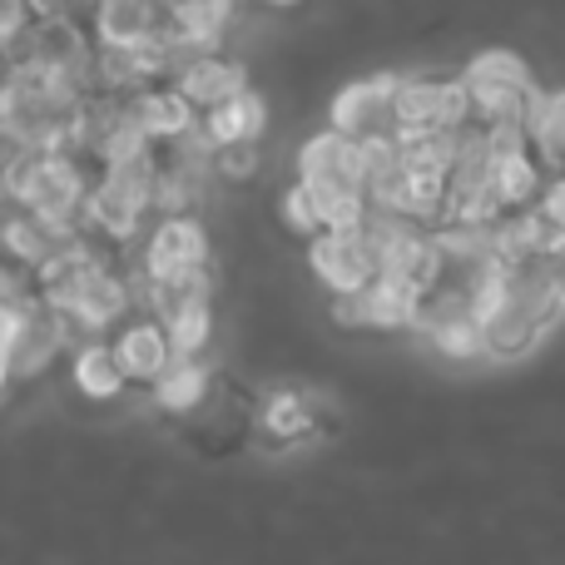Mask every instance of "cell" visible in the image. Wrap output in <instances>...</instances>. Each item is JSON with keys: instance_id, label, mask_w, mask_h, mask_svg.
Returning <instances> with one entry per match:
<instances>
[{"instance_id": "cell-32", "label": "cell", "mask_w": 565, "mask_h": 565, "mask_svg": "<svg viewBox=\"0 0 565 565\" xmlns=\"http://www.w3.org/2000/svg\"><path fill=\"white\" fill-rule=\"evenodd\" d=\"M0 302H25V282L6 258H0Z\"/></svg>"}, {"instance_id": "cell-2", "label": "cell", "mask_w": 565, "mask_h": 565, "mask_svg": "<svg viewBox=\"0 0 565 565\" xmlns=\"http://www.w3.org/2000/svg\"><path fill=\"white\" fill-rule=\"evenodd\" d=\"M0 194L15 199L25 214L45 218L50 228L75 238V224L89 199V179L65 149L20 145V149H10V159L0 164Z\"/></svg>"}, {"instance_id": "cell-31", "label": "cell", "mask_w": 565, "mask_h": 565, "mask_svg": "<svg viewBox=\"0 0 565 565\" xmlns=\"http://www.w3.org/2000/svg\"><path fill=\"white\" fill-rule=\"evenodd\" d=\"M268 427H278V431H298L302 427V407L292 397H282L274 412H268Z\"/></svg>"}, {"instance_id": "cell-5", "label": "cell", "mask_w": 565, "mask_h": 565, "mask_svg": "<svg viewBox=\"0 0 565 565\" xmlns=\"http://www.w3.org/2000/svg\"><path fill=\"white\" fill-rule=\"evenodd\" d=\"M154 179H159V159L139 154L125 164H105L99 184H89L85 199V224L99 228L105 238L125 244L145 228V214L154 209Z\"/></svg>"}, {"instance_id": "cell-16", "label": "cell", "mask_w": 565, "mask_h": 565, "mask_svg": "<svg viewBox=\"0 0 565 565\" xmlns=\"http://www.w3.org/2000/svg\"><path fill=\"white\" fill-rule=\"evenodd\" d=\"M268 129V105L258 89H238L234 99L204 109L199 119V135L209 139V149H228V145H258Z\"/></svg>"}, {"instance_id": "cell-10", "label": "cell", "mask_w": 565, "mask_h": 565, "mask_svg": "<svg viewBox=\"0 0 565 565\" xmlns=\"http://www.w3.org/2000/svg\"><path fill=\"white\" fill-rule=\"evenodd\" d=\"M422 282L412 278H387L377 274L362 292L338 298V318L352 328H377V332H397V328H417V308H422Z\"/></svg>"}, {"instance_id": "cell-4", "label": "cell", "mask_w": 565, "mask_h": 565, "mask_svg": "<svg viewBox=\"0 0 565 565\" xmlns=\"http://www.w3.org/2000/svg\"><path fill=\"white\" fill-rule=\"evenodd\" d=\"M457 79H461V95H467V125L531 135V119L541 109V89L521 55H511V50H481Z\"/></svg>"}, {"instance_id": "cell-6", "label": "cell", "mask_w": 565, "mask_h": 565, "mask_svg": "<svg viewBox=\"0 0 565 565\" xmlns=\"http://www.w3.org/2000/svg\"><path fill=\"white\" fill-rule=\"evenodd\" d=\"M467 129V95L461 79L437 75H402L392 95V135L397 139H431Z\"/></svg>"}, {"instance_id": "cell-19", "label": "cell", "mask_w": 565, "mask_h": 565, "mask_svg": "<svg viewBox=\"0 0 565 565\" xmlns=\"http://www.w3.org/2000/svg\"><path fill=\"white\" fill-rule=\"evenodd\" d=\"M95 268H99V258L89 254L79 238H65V244H60L55 254L35 268V298L45 302V308H55V312H65L70 318V302H75L79 282L95 274Z\"/></svg>"}, {"instance_id": "cell-17", "label": "cell", "mask_w": 565, "mask_h": 565, "mask_svg": "<svg viewBox=\"0 0 565 565\" xmlns=\"http://www.w3.org/2000/svg\"><path fill=\"white\" fill-rule=\"evenodd\" d=\"M129 302H135L129 282L119 278L115 268L99 264L95 274L79 282L75 302H70V322H75V328H85V332H105V328H115V322H125Z\"/></svg>"}, {"instance_id": "cell-21", "label": "cell", "mask_w": 565, "mask_h": 565, "mask_svg": "<svg viewBox=\"0 0 565 565\" xmlns=\"http://www.w3.org/2000/svg\"><path fill=\"white\" fill-rule=\"evenodd\" d=\"M65 238L70 234H60V228H50L45 218H35V214H25V209H20L15 218H6V224H0V254H6V264L40 268L60 244H65Z\"/></svg>"}, {"instance_id": "cell-20", "label": "cell", "mask_w": 565, "mask_h": 565, "mask_svg": "<svg viewBox=\"0 0 565 565\" xmlns=\"http://www.w3.org/2000/svg\"><path fill=\"white\" fill-rule=\"evenodd\" d=\"M164 20L189 50H218L234 25V0H164Z\"/></svg>"}, {"instance_id": "cell-30", "label": "cell", "mask_w": 565, "mask_h": 565, "mask_svg": "<svg viewBox=\"0 0 565 565\" xmlns=\"http://www.w3.org/2000/svg\"><path fill=\"white\" fill-rule=\"evenodd\" d=\"M541 264H546L551 282H556V288L565 292V228H556V234H551V244H546V258H541Z\"/></svg>"}, {"instance_id": "cell-34", "label": "cell", "mask_w": 565, "mask_h": 565, "mask_svg": "<svg viewBox=\"0 0 565 565\" xmlns=\"http://www.w3.org/2000/svg\"><path fill=\"white\" fill-rule=\"evenodd\" d=\"M264 6H302V0H264Z\"/></svg>"}, {"instance_id": "cell-26", "label": "cell", "mask_w": 565, "mask_h": 565, "mask_svg": "<svg viewBox=\"0 0 565 565\" xmlns=\"http://www.w3.org/2000/svg\"><path fill=\"white\" fill-rule=\"evenodd\" d=\"M278 214H282V224H288L298 238L322 234V218H318V209H312V199H308V189H302V184H288V189H282Z\"/></svg>"}, {"instance_id": "cell-7", "label": "cell", "mask_w": 565, "mask_h": 565, "mask_svg": "<svg viewBox=\"0 0 565 565\" xmlns=\"http://www.w3.org/2000/svg\"><path fill=\"white\" fill-rule=\"evenodd\" d=\"M308 268L332 298H352L377 278V254H372L367 228H322L308 238Z\"/></svg>"}, {"instance_id": "cell-35", "label": "cell", "mask_w": 565, "mask_h": 565, "mask_svg": "<svg viewBox=\"0 0 565 565\" xmlns=\"http://www.w3.org/2000/svg\"><path fill=\"white\" fill-rule=\"evenodd\" d=\"M0 79H6V75H0Z\"/></svg>"}, {"instance_id": "cell-24", "label": "cell", "mask_w": 565, "mask_h": 565, "mask_svg": "<svg viewBox=\"0 0 565 565\" xmlns=\"http://www.w3.org/2000/svg\"><path fill=\"white\" fill-rule=\"evenodd\" d=\"M431 338V348L441 352V358H451V362H471V358H481L487 352V338H481V322H477V312H457V318H437V322H427L422 328Z\"/></svg>"}, {"instance_id": "cell-15", "label": "cell", "mask_w": 565, "mask_h": 565, "mask_svg": "<svg viewBox=\"0 0 565 565\" xmlns=\"http://www.w3.org/2000/svg\"><path fill=\"white\" fill-rule=\"evenodd\" d=\"M169 20L159 0H95V40L99 50H135L164 35Z\"/></svg>"}, {"instance_id": "cell-13", "label": "cell", "mask_w": 565, "mask_h": 565, "mask_svg": "<svg viewBox=\"0 0 565 565\" xmlns=\"http://www.w3.org/2000/svg\"><path fill=\"white\" fill-rule=\"evenodd\" d=\"M65 342H70V318L45 308L40 298H30L25 318H20L15 338H10V372L15 377H35V372H45L65 352Z\"/></svg>"}, {"instance_id": "cell-27", "label": "cell", "mask_w": 565, "mask_h": 565, "mask_svg": "<svg viewBox=\"0 0 565 565\" xmlns=\"http://www.w3.org/2000/svg\"><path fill=\"white\" fill-rule=\"evenodd\" d=\"M214 174L234 179V184L254 179V174H258V145H228V149H214Z\"/></svg>"}, {"instance_id": "cell-29", "label": "cell", "mask_w": 565, "mask_h": 565, "mask_svg": "<svg viewBox=\"0 0 565 565\" xmlns=\"http://www.w3.org/2000/svg\"><path fill=\"white\" fill-rule=\"evenodd\" d=\"M536 214L546 218L551 228H565V169H556V174L546 179V189H541V199H536Z\"/></svg>"}, {"instance_id": "cell-22", "label": "cell", "mask_w": 565, "mask_h": 565, "mask_svg": "<svg viewBox=\"0 0 565 565\" xmlns=\"http://www.w3.org/2000/svg\"><path fill=\"white\" fill-rule=\"evenodd\" d=\"M75 387L95 402H109L129 387L125 367H119V358H115V342H89V348L75 352Z\"/></svg>"}, {"instance_id": "cell-9", "label": "cell", "mask_w": 565, "mask_h": 565, "mask_svg": "<svg viewBox=\"0 0 565 565\" xmlns=\"http://www.w3.org/2000/svg\"><path fill=\"white\" fill-rule=\"evenodd\" d=\"M209 268V228L194 214H169L154 224L145 244V278L149 282H174Z\"/></svg>"}, {"instance_id": "cell-1", "label": "cell", "mask_w": 565, "mask_h": 565, "mask_svg": "<svg viewBox=\"0 0 565 565\" xmlns=\"http://www.w3.org/2000/svg\"><path fill=\"white\" fill-rule=\"evenodd\" d=\"M471 312L481 322L487 352L497 358H521L541 342V332L565 312V292L551 282L546 264H491L471 288Z\"/></svg>"}, {"instance_id": "cell-33", "label": "cell", "mask_w": 565, "mask_h": 565, "mask_svg": "<svg viewBox=\"0 0 565 565\" xmlns=\"http://www.w3.org/2000/svg\"><path fill=\"white\" fill-rule=\"evenodd\" d=\"M10 377H15V372H10V348H6V342H0V392L10 387Z\"/></svg>"}, {"instance_id": "cell-8", "label": "cell", "mask_w": 565, "mask_h": 565, "mask_svg": "<svg viewBox=\"0 0 565 565\" xmlns=\"http://www.w3.org/2000/svg\"><path fill=\"white\" fill-rule=\"evenodd\" d=\"M397 79L402 75H362V79H352V85H342L338 95H332L328 129L352 139V145L392 135V95H397Z\"/></svg>"}, {"instance_id": "cell-23", "label": "cell", "mask_w": 565, "mask_h": 565, "mask_svg": "<svg viewBox=\"0 0 565 565\" xmlns=\"http://www.w3.org/2000/svg\"><path fill=\"white\" fill-rule=\"evenodd\" d=\"M209 397V367L199 358H174L154 382V402L164 412H194Z\"/></svg>"}, {"instance_id": "cell-28", "label": "cell", "mask_w": 565, "mask_h": 565, "mask_svg": "<svg viewBox=\"0 0 565 565\" xmlns=\"http://www.w3.org/2000/svg\"><path fill=\"white\" fill-rule=\"evenodd\" d=\"M30 30V0H0V50L20 45Z\"/></svg>"}, {"instance_id": "cell-12", "label": "cell", "mask_w": 565, "mask_h": 565, "mask_svg": "<svg viewBox=\"0 0 565 565\" xmlns=\"http://www.w3.org/2000/svg\"><path fill=\"white\" fill-rule=\"evenodd\" d=\"M125 115L149 145H179L199 129V109L174 85H145L125 99Z\"/></svg>"}, {"instance_id": "cell-11", "label": "cell", "mask_w": 565, "mask_h": 565, "mask_svg": "<svg viewBox=\"0 0 565 565\" xmlns=\"http://www.w3.org/2000/svg\"><path fill=\"white\" fill-rule=\"evenodd\" d=\"M25 35H30V50H25L30 65L50 70V75H65V79H75V85L95 79V45H89L85 30L75 25V15L35 20V30H25Z\"/></svg>"}, {"instance_id": "cell-25", "label": "cell", "mask_w": 565, "mask_h": 565, "mask_svg": "<svg viewBox=\"0 0 565 565\" xmlns=\"http://www.w3.org/2000/svg\"><path fill=\"white\" fill-rule=\"evenodd\" d=\"M531 149H536V159L556 174V169H565V95H551L541 99L536 119H531Z\"/></svg>"}, {"instance_id": "cell-18", "label": "cell", "mask_w": 565, "mask_h": 565, "mask_svg": "<svg viewBox=\"0 0 565 565\" xmlns=\"http://www.w3.org/2000/svg\"><path fill=\"white\" fill-rule=\"evenodd\" d=\"M115 358H119V367H125L129 382H149V387H154L159 372L174 362V348H169L164 322H159V318L125 322V328H119V338H115Z\"/></svg>"}, {"instance_id": "cell-14", "label": "cell", "mask_w": 565, "mask_h": 565, "mask_svg": "<svg viewBox=\"0 0 565 565\" xmlns=\"http://www.w3.org/2000/svg\"><path fill=\"white\" fill-rule=\"evenodd\" d=\"M174 89L189 99L194 109H214L224 99H234L238 89H248V70L244 60L218 55V50H199L184 65L174 70Z\"/></svg>"}, {"instance_id": "cell-3", "label": "cell", "mask_w": 565, "mask_h": 565, "mask_svg": "<svg viewBox=\"0 0 565 565\" xmlns=\"http://www.w3.org/2000/svg\"><path fill=\"white\" fill-rule=\"evenodd\" d=\"M298 184L308 189L322 228H358L367 224V169H362V145L332 135H312L298 149Z\"/></svg>"}]
</instances>
